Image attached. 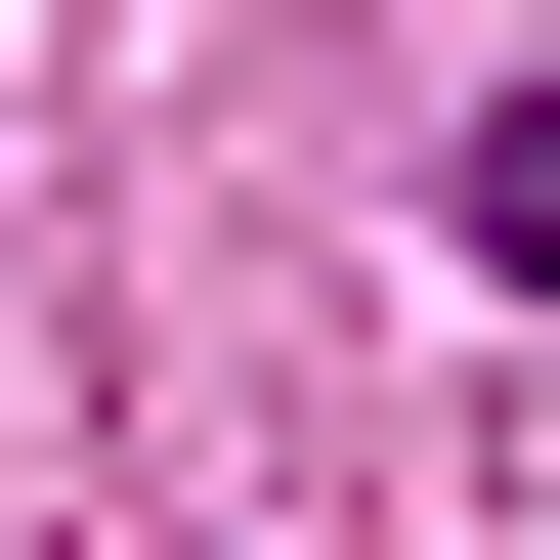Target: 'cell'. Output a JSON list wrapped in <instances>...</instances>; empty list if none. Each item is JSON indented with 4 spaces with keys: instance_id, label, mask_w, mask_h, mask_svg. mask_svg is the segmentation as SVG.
<instances>
[{
    "instance_id": "cell-1",
    "label": "cell",
    "mask_w": 560,
    "mask_h": 560,
    "mask_svg": "<svg viewBox=\"0 0 560 560\" xmlns=\"http://www.w3.org/2000/svg\"><path fill=\"white\" fill-rule=\"evenodd\" d=\"M475 259H560V86H517V130H475Z\"/></svg>"
}]
</instances>
